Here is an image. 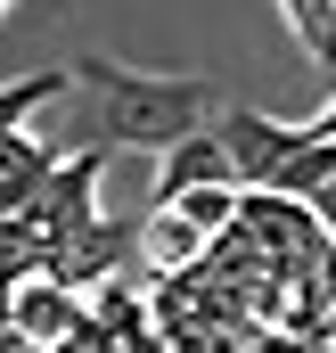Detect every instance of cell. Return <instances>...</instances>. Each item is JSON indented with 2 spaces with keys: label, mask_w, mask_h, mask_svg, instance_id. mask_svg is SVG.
Returning a JSON list of instances; mask_svg holds the SVG:
<instances>
[{
  "label": "cell",
  "mask_w": 336,
  "mask_h": 353,
  "mask_svg": "<svg viewBox=\"0 0 336 353\" xmlns=\"http://www.w3.org/2000/svg\"><path fill=\"white\" fill-rule=\"evenodd\" d=\"M50 173H58V157H50L33 132H0V222L33 214L41 189H50Z\"/></svg>",
  "instance_id": "obj_5"
},
{
  "label": "cell",
  "mask_w": 336,
  "mask_h": 353,
  "mask_svg": "<svg viewBox=\"0 0 336 353\" xmlns=\"http://www.w3.org/2000/svg\"><path fill=\"white\" fill-rule=\"evenodd\" d=\"M312 214H320V230H328V239H336V181H328V189H320V197H312Z\"/></svg>",
  "instance_id": "obj_9"
},
{
  "label": "cell",
  "mask_w": 336,
  "mask_h": 353,
  "mask_svg": "<svg viewBox=\"0 0 336 353\" xmlns=\"http://www.w3.org/2000/svg\"><path fill=\"white\" fill-rule=\"evenodd\" d=\"M66 74H74V90L98 99V132L115 148H148V157H165L189 132H205V107H213V83H197V74H140L123 58H83Z\"/></svg>",
  "instance_id": "obj_1"
},
{
  "label": "cell",
  "mask_w": 336,
  "mask_h": 353,
  "mask_svg": "<svg viewBox=\"0 0 336 353\" xmlns=\"http://www.w3.org/2000/svg\"><path fill=\"white\" fill-rule=\"evenodd\" d=\"M213 140L230 148L238 189H279V173L312 148V123H271V115H254V107H222V115H213Z\"/></svg>",
  "instance_id": "obj_2"
},
{
  "label": "cell",
  "mask_w": 336,
  "mask_h": 353,
  "mask_svg": "<svg viewBox=\"0 0 336 353\" xmlns=\"http://www.w3.org/2000/svg\"><path fill=\"white\" fill-rule=\"evenodd\" d=\"M279 17L320 66H336V0H279Z\"/></svg>",
  "instance_id": "obj_8"
},
{
  "label": "cell",
  "mask_w": 336,
  "mask_h": 353,
  "mask_svg": "<svg viewBox=\"0 0 336 353\" xmlns=\"http://www.w3.org/2000/svg\"><path fill=\"white\" fill-rule=\"evenodd\" d=\"M238 189V165H230V148L213 140V123L205 132H189L180 148H165L156 157V181H148V205H172V197H189V189Z\"/></svg>",
  "instance_id": "obj_4"
},
{
  "label": "cell",
  "mask_w": 336,
  "mask_h": 353,
  "mask_svg": "<svg viewBox=\"0 0 336 353\" xmlns=\"http://www.w3.org/2000/svg\"><path fill=\"white\" fill-rule=\"evenodd\" d=\"M74 90V74H17V83H0V132H25V115L33 107H50V99H66Z\"/></svg>",
  "instance_id": "obj_7"
},
{
  "label": "cell",
  "mask_w": 336,
  "mask_h": 353,
  "mask_svg": "<svg viewBox=\"0 0 336 353\" xmlns=\"http://www.w3.org/2000/svg\"><path fill=\"white\" fill-rule=\"evenodd\" d=\"M238 197H246V189H230V181H222V189H189V197H172V205H148V214H180L189 230L222 239V230L238 222Z\"/></svg>",
  "instance_id": "obj_6"
},
{
  "label": "cell",
  "mask_w": 336,
  "mask_h": 353,
  "mask_svg": "<svg viewBox=\"0 0 336 353\" xmlns=\"http://www.w3.org/2000/svg\"><path fill=\"white\" fill-rule=\"evenodd\" d=\"M295 353H336V321H328V329H312V337H295Z\"/></svg>",
  "instance_id": "obj_10"
},
{
  "label": "cell",
  "mask_w": 336,
  "mask_h": 353,
  "mask_svg": "<svg viewBox=\"0 0 336 353\" xmlns=\"http://www.w3.org/2000/svg\"><path fill=\"white\" fill-rule=\"evenodd\" d=\"M0 8H8V0H0Z\"/></svg>",
  "instance_id": "obj_11"
},
{
  "label": "cell",
  "mask_w": 336,
  "mask_h": 353,
  "mask_svg": "<svg viewBox=\"0 0 336 353\" xmlns=\"http://www.w3.org/2000/svg\"><path fill=\"white\" fill-rule=\"evenodd\" d=\"M0 321H8L33 353H58L66 337H83V329H90V296L58 288V279H25L17 296H0Z\"/></svg>",
  "instance_id": "obj_3"
}]
</instances>
